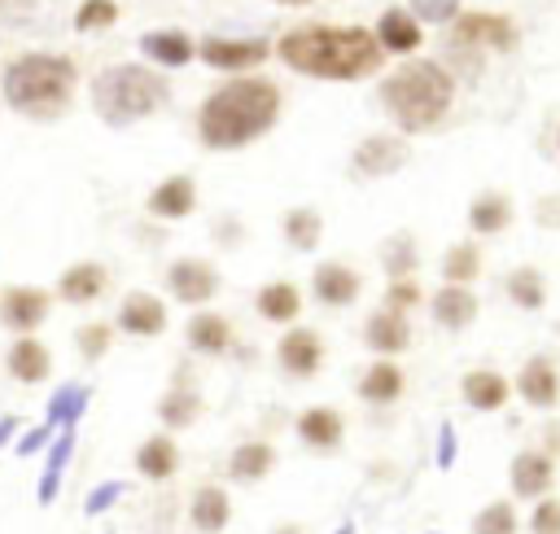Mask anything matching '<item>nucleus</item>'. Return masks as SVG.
Instances as JSON below:
<instances>
[{"label":"nucleus","instance_id":"nucleus-9","mask_svg":"<svg viewBox=\"0 0 560 534\" xmlns=\"http://www.w3.org/2000/svg\"><path fill=\"white\" fill-rule=\"evenodd\" d=\"M411 144L402 131H372L350 149V175L354 179H389L407 166Z\"/></svg>","mask_w":560,"mask_h":534},{"label":"nucleus","instance_id":"nucleus-3","mask_svg":"<svg viewBox=\"0 0 560 534\" xmlns=\"http://www.w3.org/2000/svg\"><path fill=\"white\" fill-rule=\"evenodd\" d=\"M455 88H459V79L438 57H407L402 66L381 74L376 101H381L385 118L394 123V131L424 136L446 123V114L455 105Z\"/></svg>","mask_w":560,"mask_h":534},{"label":"nucleus","instance_id":"nucleus-47","mask_svg":"<svg viewBox=\"0 0 560 534\" xmlns=\"http://www.w3.org/2000/svg\"><path fill=\"white\" fill-rule=\"evenodd\" d=\"M122 495H127V481H101V486H92V490H88L83 512H88V516H101V512H109Z\"/></svg>","mask_w":560,"mask_h":534},{"label":"nucleus","instance_id":"nucleus-29","mask_svg":"<svg viewBox=\"0 0 560 534\" xmlns=\"http://www.w3.org/2000/svg\"><path fill=\"white\" fill-rule=\"evenodd\" d=\"M232 521V495L219 481H201L188 495V525L197 534H223Z\"/></svg>","mask_w":560,"mask_h":534},{"label":"nucleus","instance_id":"nucleus-2","mask_svg":"<svg viewBox=\"0 0 560 534\" xmlns=\"http://www.w3.org/2000/svg\"><path fill=\"white\" fill-rule=\"evenodd\" d=\"M280 114H284L280 83L254 70V74H228L219 88H210L197 105L192 127L210 153H236L271 136Z\"/></svg>","mask_w":560,"mask_h":534},{"label":"nucleus","instance_id":"nucleus-31","mask_svg":"<svg viewBox=\"0 0 560 534\" xmlns=\"http://www.w3.org/2000/svg\"><path fill=\"white\" fill-rule=\"evenodd\" d=\"M179 442H175V433H149L140 446H136V473L144 477V481H171L175 473H179Z\"/></svg>","mask_w":560,"mask_h":534},{"label":"nucleus","instance_id":"nucleus-46","mask_svg":"<svg viewBox=\"0 0 560 534\" xmlns=\"http://www.w3.org/2000/svg\"><path fill=\"white\" fill-rule=\"evenodd\" d=\"M52 425L48 420H39V425H31V429H22L18 438H13V455H22V460H31V455H44L48 451V442H52Z\"/></svg>","mask_w":560,"mask_h":534},{"label":"nucleus","instance_id":"nucleus-19","mask_svg":"<svg viewBox=\"0 0 560 534\" xmlns=\"http://www.w3.org/2000/svg\"><path fill=\"white\" fill-rule=\"evenodd\" d=\"M192 210H197V179L184 175V171L158 179V184L149 188V197H144V214H149L153 223H179V219H188Z\"/></svg>","mask_w":560,"mask_h":534},{"label":"nucleus","instance_id":"nucleus-11","mask_svg":"<svg viewBox=\"0 0 560 534\" xmlns=\"http://www.w3.org/2000/svg\"><path fill=\"white\" fill-rule=\"evenodd\" d=\"M153 411H158V420H162L166 433L192 429V425L201 420V411H206V394H201V385H197V376H192L188 363H179V368L171 372V385L162 390V398H158Z\"/></svg>","mask_w":560,"mask_h":534},{"label":"nucleus","instance_id":"nucleus-39","mask_svg":"<svg viewBox=\"0 0 560 534\" xmlns=\"http://www.w3.org/2000/svg\"><path fill=\"white\" fill-rule=\"evenodd\" d=\"M114 320H88V324H79L74 328V350H79V359L83 363H101L109 350H114Z\"/></svg>","mask_w":560,"mask_h":534},{"label":"nucleus","instance_id":"nucleus-38","mask_svg":"<svg viewBox=\"0 0 560 534\" xmlns=\"http://www.w3.org/2000/svg\"><path fill=\"white\" fill-rule=\"evenodd\" d=\"M486 271V254L477 241H455L442 254V280L446 285H477V276Z\"/></svg>","mask_w":560,"mask_h":534},{"label":"nucleus","instance_id":"nucleus-37","mask_svg":"<svg viewBox=\"0 0 560 534\" xmlns=\"http://www.w3.org/2000/svg\"><path fill=\"white\" fill-rule=\"evenodd\" d=\"M381 267L389 280H407L420 271V241L411 232H389L381 241Z\"/></svg>","mask_w":560,"mask_h":534},{"label":"nucleus","instance_id":"nucleus-49","mask_svg":"<svg viewBox=\"0 0 560 534\" xmlns=\"http://www.w3.org/2000/svg\"><path fill=\"white\" fill-rule=\"evenodd\" d=\"M18 438V416H0V446H9Z\"/></svg>","mask_w":560,"mask_h":534},{"label":"nucleus","instance_id":"nucleus-28","mask_svg":"<svg viewBox=\"0 0 560 534\" xmlns=\"http://www.w3.org/2000/svg\"><path fill=\"white\" fill-rule=\"evenodd\" d=\"M516 223V201L512 193L503 188H481L472 201H468V232L472 236H499Z\"/></svg>","mask_w":560,"mask_h":534},{"label":"nucleus","instance_id":"nucleus-43","mask_svg":"<svg viewBox=\"0 0 560 534\" xmlns=\"http://www.w3.org/2000/svg\"><path fill=\"white\" fill-rule=\"evenodd\" d=\"M420 302H424V289H420L416 276H407V280H389V285H385V298H381V306L402 311V315L420 311Z\"/></svg>","mask_w":560,"mask_h":534},{"label":"nucleus","instance_id":"nucleus-45","mask_svg":"<svg viewBox=\"0 0 560 534\" xmlns=\"http://www.w3.org/2000/svg\"><path fill=\"white\" fill-rule=\"evenodd\" d=\"M210 236H214V245H219V249H236V245L249 236V228H245V219H241V214L223 210V214H214V219H210Z\"/></svg>","mask_w":560,"mask_h":534},{"label":"nucleus","instance_id":"nucleus-22","mask_svg":"<svg viewBox=\"0 0 560 534\" xmlns=\"http://www.w3.org/2000/svg\"><path fill=\"white\" fill-rule=\"evenodd\" d=\"M140 57L171 74V70H184V66L197 61V39L188 31H179V26H158V31L140 35Z\"/></svg>","mask_w":560,"mask_h":534},{"label":"nucleus","instance_id":"nucleus-1","mask_svg":"<svg viewBox=\"0 0 560 534\" xmlns=\"http://www.w3.org/2000/svg\"><path fill=\"white\" fill-rule=\"evenodd\" d=\"M271 48L284 70L319 83H363L385 66L372 26L359 22H298Z\"/></svg>","mask_w":560,"mask_h":534},{"label":"nucleus","instance_id":"nucleus-10","mask_svg":"<svg viewBox=\"0 0 560 534\" xmlns=\"http://www.w3.org/2000/svg\"><path fill=\"white\" fill-rule=\"evenodd\" d=\"M324 359H328V346H324V333L311 328V324H289L276 341V368L289 376V381H311L324 372Z\"/></svg>","mask_w":560,"mask_h":534},{"label":"nucleus","instance_id":"nucleus-13","mask_svg":"<svg viewBox=\"0 0 560 534\" xmlns=\"http://www.w3.org/2000/svg\"><path fill=\"white\" fill-rule=\"evenodd\" d=\"M166 324H171V311H166V302H162L158 293H149V289H127V293L118 298V311H114V328H118V333L149 341V337H162Z\"/></svg>","mask_w":560,"mask_h":534},{"label":"nucleus","instance_id":"nucleus-27","mask_svg":"<svg viewBox=\"0 0 560 534\" xmlns=\"http://www.w3.org/2000/svg\"><path fill=\"white\" fill-rule=\"evenodd\" d=\"M354 394H359L368 407H394V403L407 394V372H402L394 359H372V363L359 372Z\"/></svg>","mask_w":560,"mask_h":534},{"label":"nucleus","instance_id":"nucleus-51","mask_svg":"<svg viewBox=\"0 0 560 534\" xmlns=\"http://www.w3.org/2000/svg\"><path fill=\"white\" fill-rule=\"evenodd\" d=\"M271 4H280V9H306L311 0H271Z\"/></svg>","mask_w":560,"mask_h":534},{"label":"nucleus","instance_id":"nucleus-32","mask_svg":"<svg viewBox=\"0 0 560 534\" xmlns=\"http://www.w3.org/2000/svg\"><path fill=\"white\" fill-rule=\"evenodd\" d=\"M276 468V446L267 438H245L228 451V477L241 481V486H254L262 477H271Z\"/></svg>","mask_w":560,"mask_h":534},{"label":"nucleus","instance_id":"nucleus-5","mask_svg":"<svg viewBox=\"0 0 560 534\" xmlns=\"http://www.w3.org/2000/svg\"><path fill=\"white\" fill-rule=\"evenodd\" d=\"M88 101H92V114L122 131V127H136V123H149L153 114L166 109L171 101V74L158 70V66H140V61H109L92 74L88 83Z\"/></svg>","mask_w":560,"mask_h":534},{"label":"nucleus","instance_id":"nucleus-33","mask_svg":"<svg viewBox=\"0 0 560 534\" xmlns=\"http://www.w3.org/2000/svg\"><path fill=\"white\" fill-rule=\"evenodd\" d=\"M70 455H74V429H57L48 451H44V468H39V481H35V499L48 508L57 495H61V477L70 468Z\"/></svg>","mask_w":560,"mask_h":534},{"label":"nucleus","instance_id":"nucleus-23","mask_svg":"<svg viewBox=\"0 0 560 534\" xmlns=\"http://www.w3.org/2000/svg\"><path fill=\"white\" fill-rule=\"evenodd\" d=\"M184 346L201 359H228L232 346H236L232 320L219 315V311H192L188 324H184Z\"/></svg>","mask_w":560,"mask_h":534},{"label":"nucleus","instance_id":"nucleus-34","mask_svg":"<svg viewBox=\"0 0 560 534\" xmlns=\"http://www.w3.org/2000/svg\"><path fill=\"white\" fill-rule=\"evenodd\" d=\"M280 236L289 241V249L298 254H311L319 241H324V214L315 206H289L280 214Z\"/></svg>","mask_w":560,"mask_h":534},{"label":"nucleus","instance_id":"nucleus-4","mask_svg":"<svg viewBox=\"0 0 560 534\" xmlns=\"http://www.w3.org/2000/svg\"><path fill=\"white\" fill-rule=\"evenodd\" d=\"M79 66L66 53H18L0 70V101L31 123H57L70 114Z\"/></svg>","mask_w":560,"mask_h":534},{"label":"nucleus","instance_id":"nucleus-41","mask_svg":"<svg viewBox=\"0 0 560 534\" xmlns=\"http://www.w3.org/2000/svg\"><path fill=\"white\" fill-rule=\"evenodd\" d=\"M118 13H122L118 0H79L70 13V26H74V35H101L118 22Z\"/></svg>","mask_w":560,"mask_h":534},{"label":"nucleus","instance_id":"nucleus-52","mask_svg":"<svg viewBox=\"0 0 560 534\" xmlns=\"http://www.w3.org/2000/svg\"><path fill=\"white\" fill-rule=\"evenodd\" d=\"M337 534H354V525H341V530H337Z\"/></svg>","mask_w":560,"mask_h":534},{"label":"nucleus","instance_id":"nucleus-40","mask_svg":"<svg viewBox=\"0 0 560 534\" xmlns=\"http://www.w3.org/2000/svg\"><path fill=\"white\" fill-rule=\"evenodd\" d=\"M472 534H521V512L512 499H490L472 512Z\"/></svg>","mask_w":560,"mask_h":534},{"label":"nucleus","instance_id":"nucleus-48","mask_svg":"<svg viewBox=\"0 0 560 534\" xmlns=\"http://www.w3.org/2000/svg\"><path fill=\"white\" fill-rule=\"evenodd\" d=\"M455 464V429L442 425L438 429V468H451Z\"/></svg>","mask_w":560,"mask_h":534},{"label":"nucleus","instance_id":"nucleus-53","mask_svg":"<svg viewBox=\"0 0 560 534\" xmlns=\"http://www.w3.org/2000/svg\"><path fill=\"white\" fill-rule=\"evenodd\" d=\"M556 153H560V131H556Z\"/></svg>","mask_w":560,"mask_h":534},{"label":"nucleus","instance_id":"nucleus-14","mask_svg":"<svg viewBox=\"0 0 560 534\" xmlns=\"http://www.w3.org/2000/svg\"><path fill=\"white\" fill-rule=\"evenodd\" d=\"M52 315V293L39 285H9L0 289V324L18 337L39 333V324Z\"/></svg>","mask_w":560,"mask_h":534},{"label":"nucleus","instance_id":"nucleus-30","mask_svg":"<svg viewBox=\"0 0 560 534\" xmlns=\"http://www.w3.org/2000/svg\"><path fill=\"white\" fill-rule=\"evenodd\" d=\"M254 315H258L262 324H276V328L298 324V315H302V289H298L293 280H267V285H258V293H254Z\"/></svg>","mask_w":560,"mask_h":534},{"label":"nucleus","instance_id":"nucleus-54","mask_svg":"<svg viewBox=\"0 0 560 534\" xmlns=\"http://www.w3.org/2000/svg\"><path fill=\"white\" fill-rule=\"evenodd\" d=\"M0 4H4V0H0Z\"/></svg>","mask_w":560,"mask_h":534},{"label":"nucleus","instance_id":"nucleus-8","mask_svg":"<svg viewBox=\"0 0 560 534\" xmlns=\"http://www.w3.org/2000/svg\"><path fill=\"white\" fill-rule=\"evenodd\" d=\"M162 285H166V293H171L179 306H210V302L219 298V289H223V276H219V267H214L210 258L184 254V258L166 263Z\"/></svg>","mask_w":560,"mask_h":534},{"label":"nucleus","instance_id":"nucleus-26","mask_svg":"<svg viewBox=\"0 0 560 534\" xmlns=\"http://www.w3.org/2000/svg\"><path fill=\"white\" fill-rule=\"evenodd\" d=\"M4 372H9L18 385H39V381L52 376V350L39 341V333L13 337L9 350H4Z\"/></svg>","mask_w":560,"mask_h":534},{"label":"nucleus","instance_id":"nucleus-7","mask_svg":"<svg viewBox=\"0 0 560 534\" xmlns=\"http://www.w3.org/2000/svg\"><path fill=\"white\" fill-rule=\"evenodd\" d=\"M267 57H276V48L262 35H206V39H197V61L219 70V74H254Z\"/></svg>","mask_w":560,"mask_h":534},{"label":"nucleus","instance_id":"nucleus-16","mask_svg":"<svg viewBox=\"0 0 560 534\" xmlns=\"http://www.w3.org/2000/svg\"><path fill=\"white\" fill-rule=\"evenodd\" d=\"M359 293H363V276H359V267H350V263H341V258H324V263H315V271H311V298H315L319 306H328V311H346V306L359 302Z\"/></svg>","mask_w":560,"mask_h":534},{"label":"nucleus","instance_id":"nucleus-12","mask_svg":"<svg viewBox=\"0 0 560 534\" xmlns=\"http://www.w3.org/2000/svg\"><path fill=\"white\" fill-rule=\"evenodd\" d=\"M512 394L529 407V411H556L560 407V363L551 355H529L516 376H512Z\"/></svg>","mask_w":560,"mask_h":534},{"label":"nucleus","instance_id":"nucleus-18","mask_svg":"<svg viewBox=\"0 0 560 534\" xmlns=\"http://www.w3.org/2000/svg\"><path fill=\"white\" fill-rule=\"evenodd\" d=\"M293 433H298V442H302L306 451L332 455V451H341V442H346V416H341L337 407H328V403H315V407H302V411L293 416Z\"/></svg>","mask_w":560,"mask_h":534},{"label":"nucleus","instance_id":"nucleus-24","mask_svg":"<svg viewBox=\"0 0 560 534\" xmlns=\"http://www.w3.org/2000/svg\"><path fill=\"white\" fill-rule=\"evenodd\" d=\"M363 346H368L376 359H394V355L411 350V315L389 311V306H376V311L363 320Z\"/></svg>","mask_w":560,"mask_h":534},{"label":"nucleus","instance_id":"nucleus-25","mask_svg":"<svg viewBox=\"0 0 560 534\" xmlns=\"http://www.w3.org/2000/svg\"><path fill=\"white\" fill-rule=\"evenodd\" d=\"M459 398H464V407L494 416L512 403V376H503L499 368H468L459 376Z\"/></svg>","mask_w":560,"mask_h":534},{"label":"nucleus","instance_id":"nucleus-20","mask_svg":"<svg viewBox=\"0 0 560 534\" xmlns=\"http://www.w3.org/2000/svg\"><path fill=\"white\" fill-rule=\"evenodd\" d=\"M429 315H433V324H438L442 333H464V328L477 324L481 298L472 293V285H446V280H442V285L429 293Z\"/></svg>","mask_w":560,"mask_h":534},{"label":"nucleus","instance_id":"nucleus-15","mask_svg":"<svg viewBox=\"0 0 560 534\" xmlns=\"http://www.w3.org/2000/svg\"><path fill=\"white\" fill-rule=\"evenodd\" d=\"M508 486H512V499H525V503L551 495L556 490V455L542 446L516 451L508 464Z\"/></svg>","mask_w":560,"mask_h":534},{"label":"nucleus","instance_id":"nucleus-44","mask_svg":"<svg viewBox=\"0 0 560 534\" xmlns=\"http://www.w3.org/2000/svg\"><path fill=\"white\" fill-rule=\"evenodd\" d=\"M525 534H560V495H542L529 503Z\"/></svg>","mask_w":560,"mask_h":534},{"label":"nucleus","instance_id":"nucleus-21","mask_svg":"<svg viewBox=\"0 0 560 534\" xmlns=\"http://www.w3.org/2000/svg\"><path fill=\"white\" fill-rule=\"evenodd\" d=\"M109 267L105 263H96V258H79V263H70L61 276H57V289H52V298H61V302H70V306H92V302H101L105 293H109Z\"/></svg>","mask_w":560,"mask_h":534},{"label":"nucleus","instance_id":"nucleus-6","mask_svg":"<svg viewBox=\"0 0 560 534\" xmlns=\"http://www.w3.org/2000/svg\"><path fill=\"white\" fill-rule=\"evenodd\" d=\"M521 48V26L512 13L499 9H464L446 26V57H438L451 74H481L486 53H516Z\"/></svg>","mask_w":560,"mask_h":534},{"label":"nucleus","instance_id":"nucleus-36","mask_svg":"<svg viewBox=\"0 0 560 534\" xmlns=\"http://www.w3.org/2000/svg\"><path fill=\"white\" fill-rule=\"evenodd\" d=\"M88 403H92V390H88L83 381H66V385H57V390L48 394L44 420H48L52 429H74V425L83 420Z\"/></svg>","mask_w":560,"mask_h":534},{"label":"nucleus","instance_id":"nucleus-17","mask_svg":"<svg viewBox=\"0 0 560 534\" xmlns=\"http://www.w3.org/2000/svg\"><path fill=\"white\" fill-rule=\"evenodd\" d=\"M372 35H376V44H381L385 57H416L424 48V26L416 22V13L407 4L381 9L376 22H372Z\"/></svg>","mask_w":560,"mask_h":534},{"label":"nucleus","instance_id":"nucleus-50","mask_svg":"<svg viewBox=\"0 0 560 534\" xmlns=\"http://www.w3.org/2000/svg\"><path fill=\"white\" fill-rule=\"evenodd\" d=\"M271 534H306V530H302V525H298V521H284V525H276V530H271Z\"/></svg>","mask_w":560,"mask_h":534},{"label":"nucleus","instance_id":"nucleus-42","mask_svg":"<svg viewBox=\"0 0 560 534\" xmlns=\"http://www.w3.org/2000/svg\"><path fill=\"white\" fill-rule=\"evenodd\" d=\"M420 26H451L464 13V0H407Z\"/></svg>","mask_w":560,"mask_h":534},{"label":"nucleus","instance_id":"nucleus-35","mask_svg":"<svg viewBox=\"0 0 560 534\" xmlns=\"http://www.w3.org/2000/svg\"><path fill=\"white\" fill-rule=\"evenodd\" d=\"M503 293L516 311H542L547 306V276L534 263H521L503 276Z\"/></svg>","mask_w":560,"mask_h":534}]
</instances>
